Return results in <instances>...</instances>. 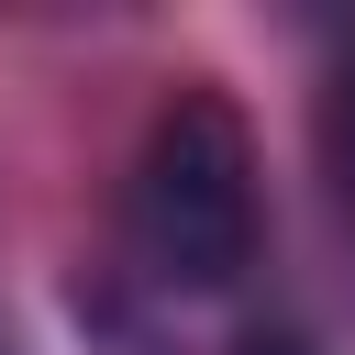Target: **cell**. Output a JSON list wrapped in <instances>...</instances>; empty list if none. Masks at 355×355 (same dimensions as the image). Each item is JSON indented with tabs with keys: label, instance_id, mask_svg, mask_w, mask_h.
Segmentation results:
<instances>
[{
	"label": "cell",
	"instance_id": "6da1fadb",
	"mask_svg": "<svg viewBox=\"0 0 355 355\" xmlns=\"http://www.w3.org/2000/svg\"><path fill=\"white\" fill-rule=\"evenodd\" d=\"M133 255L166 288H233L255 266V144L222 89H178L133 155Z\"/></svg>",
	"mask_w": 355,
	"mask_h": 355
},
{
	"label": "cell",
	"instance_id": "7a4b0ae2",
	"mask_svg": "<svg viewBox=\"0 0 355 355\" xmlns=\"http://www.w3.org/2000/svg\"><path fill=\"white\" fill-rule=\"evenodd\" d=\"M333 155H344V189H355V67H344V89H333Z\"/></svg>",
	"mask_w": 355,
	"mask_h": 355
}]
</instances>
